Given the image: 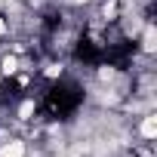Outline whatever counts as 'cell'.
I'll use <instances>...</instances> for the list:
<instances>
[{
	"label": "cell",
	"instance_id": "cell-1",
	"mask_svg": "<svg viewBox=\"0 0 157 157\" xmlns=\"http://www.w3.org/2000/svg\"><path fill=\"white\" fill-rule=\"evenodd\" d=\"M25 154H28V148H25L22 139H10L3 148H0V157H25Z\"/></svg>",
	"mask_w": 157,
	"mask_h": 157
},
{
	"label": "cell",
	"instance_id": "cell-2",
	"mask_svg": "<svg viewBox=\"0 0 157 157\" xmlns=\"http://www.w3.org/2000/svg\"><path fill=\"white\" fill-rule=\"evenodd\" d=\"M142 136H145V139H154V136H157V117H154V114H145V120H142Z\"/></svg>",
	"mask_w": 157,
	"mask_h": 157
},
{
	"label": "cell",
	"instance_id": "cell-3",
	"mask_svg": "<svg viewBox=\"0 0 157 157\" xmlns=\"http://www.w3.org/2000/svg\"><path fill=\"white\" fill-rule=\"evenodd\" d=\"M142 49L145 52H154V25L145 22V37H142Z\"/></svg>",
	"mask_w": 157,
	"mask_h": 157
},
{
	"label": "cell",
	"instance_id": "cell-4",
	"mask_svg": "<svg viewBox=\"0 0 157 157\" xmlns=\"http://www.w3.org/2000/svg\"><path fill=\"white\" fill-rule=\"evenodd\" d=\"M16 71H19V59L16 56H6L3 59V74H16Z\"/></svg>",
	"mask_w": 157,
	"mask_h": 157
},
{
	"label": "cell",
	"instance_id": "cell-5",
	"mask_svg": "<svg viewBox=\"0 0 157 157\" xmlns=\"http://www.w3.org/2000/svg\"><path fill=\"white\" fill-rule=\"evenodd\" d=\"M6 31H10V25H6L3 19H0V34H6Z\"/></svg>",
	"mask_w": 157,
	"mask_h": 157
}]
</instances>
